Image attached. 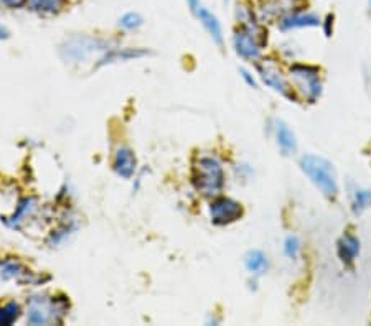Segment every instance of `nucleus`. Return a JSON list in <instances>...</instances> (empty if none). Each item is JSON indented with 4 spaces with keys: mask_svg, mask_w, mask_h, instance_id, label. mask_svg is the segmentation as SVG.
Returning a JSON list of instances; mask_svg holds the SVG:
<instances>
[{
    "mask_svg": "<svg viewBox=\"0 0 371 326\" xmlns=\"http://www.w3.org/2000/svg\"><path fill=\"white\" fill-rule=\"evenodd\" d=\"M8 36H10V32L7 30V27L0 25V40H7Z\"/></svg>",
    "mask_w": 371,
    "mask_h": 326,
    "instance_id": "obj_27",
    "label": "nucleus"
},
{
    "mask_svg": "<svg viewBox=\"0 0 371 326\" xmlns=\"http://www.w3.org/2000/svg\"><path fill=\"white\" fill-rule=\"evenodd\" d=\"M73 231H76V222H74L73 220H68L65 222H61L58 228L53 231V234L49 236L48 242L49 244H58V242H61L63 239H66L69 236V234L73 233Z\"/></svg>",
    "mask_w": 371,
    "mask_h": 326,
    "instance_id": "obj_22",
    "label": "nucleus"
},
{
    "mask_svg": "<svg viewBox=\"0 0 371 326\" xmlns=\"http://www.w3.org/2000/svg\"><path fill=\"white\" fill-rule=\"evenodd\" d=\"M371 208V189L355 187L352 189V211L353 214H361Z\"/></svg>",
    "mask_w": 371,
    "mask_h": 326,
    "instance_id": "obj_19",
    "label": "nucleus"
},
{
    "mask_svg": "<svg viewBox=\"0 0 371 326\" xmlns=\"http://www.w3.org/2000/svg\"><path fill=\"white\" fill-rule=\"evenodd\" d=\"M210 220L214 226H229L239 221L245 214V208L239 201L229 196H216L210 203Z\"/></svg>",
    "mask_w": 371,
    "mask_h": 326,
    "instance_id": "obj_8",
    "label": "nucleus"
},
{
    "mask_svg": "<svg viewBox=\"0 0 371 326\" xmlns=\"http://www.w3.org/2000/svg\"><path fill=\"white\" fill-rule=\"evenodd\" d=\"M3 7L10 8V10H19V8L27 7V0H0Z\"/></svg>",
    "mask_w": 371,
    "mask_h": 326,
    "instance_id": "obj_24",
    "label": "nucleus"
},
{
    "mask_svg": "<svg viewBox=\"0 0 371 326\" xmlns=\"http://www.w3.org/2000/svg\"><path fill=\"white\" fill-rule=\"evenodd\" d=\"M361 253V242L358 236H355L353 233H350V231H346L340 236L337 242V254L338 259H340V262L344 264V266H353L355 262H357L358 255Z\"/></svg>",
    "mask_w": 371,
    "mask_h": 326,
    "instance_id": "obj_13",
    "label": "nucleus"
},
{
    "mask_svg": "<svg viewBox=\"0 0 371 326\" xmlns=\"http://www.w3.org/2000/svg\"><path fill=\"white\" fill-rule=\"evenodd\" d=\"M297 7H302L300 0H262L256 8V15L262 25L271 22L278 23L284 15Z\"/></svg>",
    "mask_w": 371,
    "mask_h": 326,
    "instance_id": "obj_11",
    "label": "nucleus"
},
{
    "mask_svg": "<svg viewBox=\"0 0 371 326\" xmlns=\"http://www.w3.org/2000/svg\"><path fill=\"white\" fill-rule=\"evenodd\" d=\"M322 27V19L315 12L305 10L304 7H297L291 10L278 22L280 32L287 33L292 30H302V28H315Z\"/></svg>",
    "mask_w": 371,
    "mask_h": 326,
    "instance_id": "obj_10",
    "label": "nucleus"
},
{
    "mask_svg": "<svg viewBox=\"0 0 371 326\" xmlns=\"http://www.w3.org/2000/svg\"><path fill=\"white\" fill-rule=\"evenodd\" d=\"M239 73H241V78H243V80H245V82H246L247 86H249V88L258 89V81H256V78L253 76V74H251V73L247 71V69H245V68L239 69Z\"/></svg>",
    "mask_w": 371,
    "mask_h": 326,
    "instance_id": "obj_25",
    "label": "nucleus"
},
{
    "mask_svg": "<svg viewBox=\"0 0 371 326\" xmlns=\"http://www.w3.org/2000/svg\"><path fill=\"white\" fill-rule=\"evenodd\" d=\"M113 168L117 176H121L124 180H131L137 172V156H135L134 150L127 145L115 148Z\"/></svg>",
    "mask_w": 371,
    "mask_h": 326,
    "instance_id": "obj_12",
    "label": "nucleus"
},
{
    "mask_svg": "<svg viewBox=\"0 0 371 326\" xmlns=\"http://www.w3.org/2000/svg\"><path fill=\"white\" fill-rule=\"evenodd\" d=\"M22 315V307L16 302H8L0 307V325H12Z\"/></svg>",
    "mask_w": 371,
    "mask_h": 326,
    "instance_id": "obj_21",
    "label": "nucleus"
},
{
    "mask_svg": "<svg viewBox=\"0 0 371 326\" xmlns=\"http://www.w3.org/2000/svg\"><path fill=\"white\" fill-rule=\"evenodd\" d=\"M192 185L201 196H220L226 185V173L221 160L216 155H196L192 165Z\"/></svg>",
    "mask_w": 371,
    "mask_h": 326,
    "instance_id": "obj_1",
    "label": "nucleus"
},
{
    "mask_svg": "<svg viewBox=\"0 0 371 326\" xmlns=\"http://www.w3.org/2000/svg\"><path fill=\"white\" fill-rule=\"evenodd\" d=\"M366 8H368V12L371 14V0H366Z\"/></svg>",
    "mask_w": 371,
    "mask_h": 326,
    "instance_id": "obj_28",
    "label": "nucleus"
},
{
    "mask_svg": "<svg viewBox=\"0 0 371 326\" xmlns=\"http://www.w3.org/2000/svg\"><path fill=\"white\" fill-rule=\"evenodd\" d=\"M272 132H274L276 142L282 152V155H294L297 152V139L294 130L291 129L287 122L274 119L272 121Z\"/></svg>",
    "mask_w": 371,
    "mask_h": 326,
    "instance_id": "obj_14",
    "label": "nucleus"
},
{
    "mask_svg": "<svg viewBox=\"0 0 371 326\" xmlns=\"http://www.w3.org/2000/svg\"><path fill=\"white\" fill-rule=\"evenodd\" d=\"M289 81L295 96L305 102L319 101L324 91L320 69L317 66L295 63L289 68Z\"/></svg>",
    "mask_w": 371,
    "mask_h": 326,
    "instance_id": "obj_5",
    "label": "nucleus"
},
{
    "mask_svg": "<svg viewBox=\"0 0 371 326\" xmlns=\"http://www.w3.org/2000/svg\"><path fill=\"white\" fill-rule=\"evenodd\" d=\"M223 2H225V3H229V2H231V0H223Z\"/></svg>",
    "mask_w": 371,
    "mask_h": 326,
    "instance_id": "obj_29",
    "label": "nucleus"
},
{
    "mask_svg": "<svg viewBox=\"0 0 371 326\" xmlns=\"http://www.w3.org/2000/svg\"><path fill=\"white\" fill-rule=\"evenodd\" d=\"M185 2H187V7L190 8V12H192V15L201 23V27L212 36L214 43H216L218 47H223V43H225V32H223L220 19H218L201 0H185Z\"/></svg>",
    "mask_w": 371,
    "mask_h": 326,
    "instance_id": "obj_9",
    "label": "nucleus"
},
{
    "mask_svg": "<svg viewBox=\"0 0 371 326\" xmlns=\"http://www.w3.org/2000/svg\"><path fill=\"white\" fill-rule=\"evenodd\" d=\"M69 300L65 295L38 294L32 295L27 302L28 325H61L68 316Z\"/></svg>",
    "mask_w": 371,
    "mask_h": 326,
    "instance_id": "obj_2",
    "label": "nucleus"
},
{
    "mask_svg": "<svg viewBox=\"0 0 371 326\" xmlns=\"http://www.w3.org/2000/svg\"><path fill=\"white\" fill-rule=\"evenodd\" d=\"M40 203L38 200H36L35 196H27L23 198L22 201L19 203V208H16V213H14V216L10 218V222L8 224L12 226V228H22V224L25 221H30L32 218H35V214L38 213Z\"/></svg>",
    "mask_w": 371,
    "mask_h": 326,
    "instance_id": "obj_17",
    "label": "nucleus"
},
{
    "mask_svg": "<svg viewBox=\"0 0 371 326\" xmlns=\"http://www.w3.org/2000/svg\"><path fill=\"white\" fill-rule=\"evenodd\" d=\"M245 266L246 270L249 272L254 277H259V275H264L267 270H269V259L267 255L259 249H253L246 254L245 257Z\"/></svg>",
    "mask_w": 371,
    "mask_h": 326,
    "instance_id": "obj_18",
    "label": "nucleus"
},
{
    "mask_svg": "<svg viewBox=\"0 0 371 326\" xmlns=\"http://www.w3.org/2000/svg\"><path fill=\"white\" fill-rule=\"evenodd\" d=\"M322 25L325 27V33H327V36L332 35V30H330V27H333V15H327V19H325V23L322 22Z\"/></svg>",
    "mask_w": 371,
    "mask_h": 326,
    "instance_id": "obj_26",
    "label": "nucleus"
},
{
    "mask_svg": "<svg viewBox=\"0 0 371 326\" xmlns=\"http://www.w3.org/2000/svg\"><path fill=\"white\" fill-rule=\"evenodd\" d=\"M107 49H109V45L106 40L91 35H74L61 45L60 51L61 56L69 63H81L98 53L102 56Z\"/></svg>",
    "mask_w": 371,
    "mask_h": 326,
    "instance_id": "obj_6",
    "label": "nucleus"
},
{
    "mask_svg": "<svg viewBox=\"0 0 371 326\" xmlns=\"http://www.w3.org/2000/svg\"><path fill=\"white\" fill-rule=\"evenodd\" d=\"M144 25V16L139 12H126L121 19H119V28H122L124 32H135L139 30Z\"/></svg>",
    "mask_w": 371,
    "mask_h": 326,
    "instance_id": "obj_20",
    "label": "nucleus"
},
{
    "mask_svg": "<svg viewBox=\"0 0 371 326\" xmlns=\"http://www.w3.org/2000/svg\"><path fill=\"white\" fill-rule=\"evenodd\" d=\"M267 43V32L264 25L256 20L253 23L238 25L233 35V48L243 60L258 63L262 56V48Z\"/></svg>",
    "mask_w": 371,
    "mask_h": 326,
    "instance_id": "obj_4",
    "label": "nucleus"
},
{
    "mask_svg": "<svg viewBox=\"0 0 371 326\" xmlns=\"http://www.w3.org/2000/svg\"><path fill=\"white\" fill-rule=\"evenodd\" d=\"M146 49L139 48H109L107 51L98 60V68L101 66L117 63V61H129V60H137V58L146 56Z\"/></svg>",
    "mask_w": 371,
    "mask_h": 326,
    "instance_id": "obj_15",
    "label": "nucleus"
},
{
    "mask_svg": "<svg viewBox=\"0 0 371 326\" xmlns=\"http://www.w3.org/2000/svg\"><path fill=\"white\" fill-rule=\"evenodd\" d=\"M256 68H258V73L264 84L269 86L272 91H276L280 96L291 99V101L297 97L291 86V81H289V78H286V74L282 73L278 63H274L272 60H259L256 63Z\"/></svg>",
    "mask_w": 371,
    "mask_h": 326,
    "instance_id": "obj_7",
    "label": "nucleus"
},
{
    "mask_svg": "<svg viewBox=\"0 0 371 326\" xmlns=\"http://www.w3.org/2000/svg\"><path fill=\"white\" fill-rule=\"evenodd\" d=\"M300 170L312 181V185L328 200H335L340 191L338 176L333 163L320 155L307 154L300 159Z\"/></svg>",
    "mask_w": 371,
    "mask_h": 326,
    "instance_id": "obj_3",
    "label": "nucleus"
},
{
    "mask_svg": "<svg viewBox=\"0 0 371 326\" xmlns=\"http://www.w3.org/2000/svg\"><path fill=\"white\" fill-rule=\"evenodd\" d=\"M68 3L69 0H27V8L40 16H56Z\"/></svg>",
    "mask_w": 371,
    "mask_h": 326,
    "instance_id": "obj_16",
    "label": "nucleus"
},
{
    "mask_svg": "<svg viewBox=\"0 0 371 326\" xmlns=\"http://www.w3.org/2000/svg\"><path fill=\"white\" fill-rule=\"evenodd\" d=\"M302 251V244H300V239L297 236H287L284 241V254L291 261H297V257L300 255Z\"/></svg>",
    "mask_w": 371,
    "mask_h": 326,
    "instance_id": "obj_23",
    "label": "nucleus"
}]
</instances>
